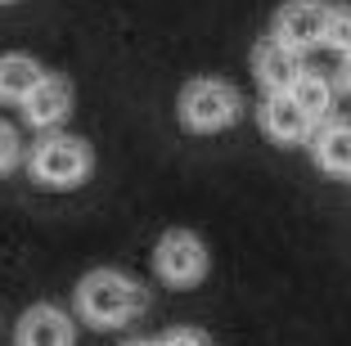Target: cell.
I'll return each instance as SVG.
<instances>
[{"instance_id": "cell-1", "label": "cell", "mask_w": 351, "mask_h": 346, "mask_svg": "<svg viewBox=\"0 0 351 346\" xmlns=\"http://www.w3.org/2000/svg\"><path fill=\"white\" fill-rule=\"evenodd\" d=\"M73 301H77V315H82L86 324H95V328H122L126 319H135L149 306V297H145V288L135 284L126 270H108V265H104V270L82 275Z\"/></svg>"}, {"instance_id": "cell-2", "label": "cell", "mask_w": 351, "mask_h": 346, "mask_svg": "<svg viewBox=\"0 0 351 346\" xmlns=\"http://www.w3.org/2000/svg\"><path fill=\"white\" fill-rule=\"evenodd\" d=\"M176 117L194 135L230 131V126L243 117V95H239V86L226 82V77H194V82H185V90L176 99Z\"/></svg>"}, {"instance_id": "cell-3", "label": "cell", "mask_w": 351, "mask_h": 346, "mask_svg": "<svg viewBox=\"0 0 351 346\" xmlns=\"http://www.w3.org/2000/svg\"><path fill=\"white\" fill-rule=\"evenodd\" d=\"M27 166H32V180L45 184V189H77V184L90 180L95 153H90V144L77 140V135L50 131L45 140H36Z\"/></svg>"}, {"instance_id": "cell-4", "label": "cell", "mask_w": 351, "mask_h": 346, "mask_svg": "<svg viewBox=\"0 0 351 346\" xmlns=\"http://www.w3.org/2000/svg\"><path fill=\"white\" fill-rule=\"evenodd\" d=\"M154 275L167 288H198L207 279V243L194 230H167L154 243Z\"/></svg>"}, {"instance_id": "cell-5", "label": "cell", "mask_w": 351, "mask_h": 346, "mask_svg": "<svg viewBox=\"0 0 351 346\" xmlns=\"http://www.w3.org/2000/svg\"><path fill=\"white\" fill-rule=\"evenodd\" d=\"M324 18H329V5L324 0H284L275 10V23H270V36L284 41L289 50L306 54L324 41Z\"/></svg>"}, {"instance_id": "cell-6", "label": "cell", "mask_w": 351, "mask_h": 346, "mask_svg": "<svg viewBox=\"0 0 351 346\" xmlns=\"http://www.w3.org/2000/svg\"><path fill=\"white\" fill-rule=\"evenodd\" d=\"M302 72H306L302 54L289 50L284 41H275V36H261V41L252 45V77H257V86H261L266 95H289L293 82H298Z\"/></svg>"}, {"instance_id": "cell-7", "label": "cell", "mask_w": 351, "mask_h": 346, "mask_svg": "<svg viewBox=\"0 0 351 346\" xmlns=\"http://www.w3.org/2000/svg\"><path fill=\"white\" fill-rule=\"evenodd\" d=\"M19 108H23V117H27V126H36V131H59V126L68 122V112H73V86H68V77H59V72H45L41 82H36V90H32Z\"/></svg>"}, {"instance_id": "cell-8", "label": "cell", "mask_w": 351, "mask_h": 346, "mask_svg": "<svg viewBox=\"0 0 351 346\" xmlns=\"http://www.w3.org/2000/svg\"><path fill=\"white\" fill-rule=\"evenodd\" d=\"M257 122L261 131H266V140L284 144V149H293V144H306L311 135H315V122H311L306 112L298 108V99L293 95H266L257 108Z\"/></svg>"}, {"instance_id": "cell-9", "label": "cell", "mask_w": 351, "mask_h": 346, "mask_svg": "<svg viewBox=\"0 0 351 346\" xmlns=\"http://www.w3.org/2000/svg\"><path fill=\"white\" fill-rule=\"evenodd\" d=\"M73 342H77L73 319L50 301L23 310V319L14 324V346H73Z\"/></svg>"}, {"instance_id": "cell-10", "label": "cell", "mask_w": 351, "mask_h": 346, "mask_svg": "<svg viewBox=\"0 0 351 346\" xmlns=\"http://www.w3.org/2000/svg\"><path fill=\"white\" fill-rule=\"evenodd\" d=\"M311 153H315V166L329 175L351 180V122H324L311 135Z\"/></svg>"}, {"instance_id": "cell-11", "label": "cell", "mask_w": 351, "mask_h": 346, "mask_svg": "<svg viewBox=\"0 0 351 346\" xmlns=\"http://www.w3.org/2000/svg\"><path fill=\"white\" fill-rule=\"evenodd\" d=\"M41 77L45 68L32 54H0V103H23Z\"/></svg>"}, {"instance_id": "cell-12", "label": "cell", "mask_w": 351, "mask_h": 346, "mask_svg": "<svg viewBox=\"0 0 351 346\" xmlns=\"http://www.w3.org/2000/svg\"><path fill=\"white\" fill-rule=\"evenodd\" d=\"M293 99H298V108L306 112L311 122L320 126V122H329V112H333V86H329V77H320V72H302L298 82H293Z\"/></svg>"}, {"instance_id": "cell-13", "label": "cell", "mask_w": 351, "mask_h": 346, "mask_svg": "<svg viewBox=\"0 0 351 346\" xmlns=\"http://www.w3.org/2000/svg\"><path fill=\"white\" fill-rule=\"evenodd\" d=\"M324 50L333 54H351V10L347 5H329V18H324Z\"/></svg>"}, {"instance_id": "cell-14", "label": "cell", "mask_w": 351, "mask_h": 346, "mask_svg": "<svg viewBox=\"0 0 351 346\" xmlns=\"http://www.w3.org/2000/svg\"><path fill=\"white\" fill-rule=\"evenodd\" d=\"M19 162H23V140H19V131L0 117V175H10Z\"/></svg>"}, {"instance_id": "cell-15", "label": "cell", "mask_w": 351, "mask_h": 346, "mask_svg": "<svg viewBox=\"0 0 351 346\" xmlns=\"http://www.w3.org/2000/svg\"><path fill=\"white\" fill-rule=\"evenodd\" d=\"M158 346H207V337L198 333V328H167V333L158 337Z\"/></svg>"}, {"instance_id": "cell-16", "label": "cell", "mask_w": 351, "mask_h": 346, "mask_svg": "<svg viewBox=\"0 0 351 346\" xmlns=\"http://www.w3.org/2000/svg\"><path fill=\"white\" fill-rule=\"evenodd\" d=\"M342 90L351 95V54H342Z\"/></svg>"}, {"instance_id": "cell-17", "label": "cell", "mask_w": 351, "mask_h": 346, "mask_svg": "<svg viewBox=\"0 0 351 346\" xmlns=\"http://www.w3.org/2000/svg\"><path fill=\"white\" fill-rule=\"evenodd\" d=\"M126 346H158L154 337H135V342H126Z\"/></svg>"}, {"instance_id": "cell-18", "label": "cell", "mask_w": 351, "mask_h": 346, "mask_svg": "<svg viewBox=\"0 0 351 346\" xmlns=\"http://www.w3.org/2000/svg\"><path fill=\"white\" fill-rule=\"evenodd\" d=\"M0 5H19V0H0Z\"/></svg>"}]
</instances>
